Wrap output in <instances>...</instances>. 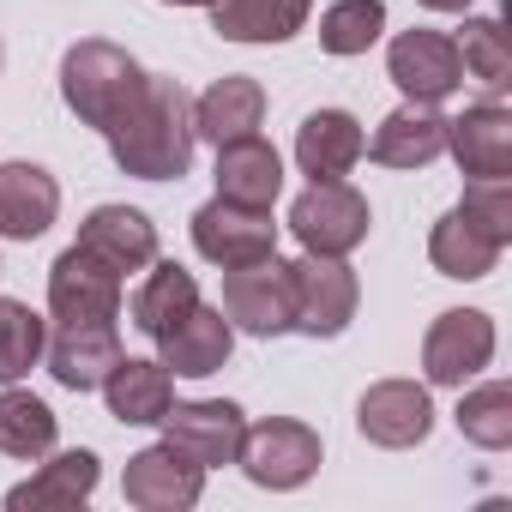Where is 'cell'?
<instances>
[{
    "label": "cell",
    "mask_w": 512,
    "mask_h": 512,
    "mask_svg": "<svg viewBox=\"0 0 512 512\" xmlns=\"http://www.w3.org/2000/svg\"><path fill=\"white\" fill-rule=\"evenodd\" d=\"M494 241H512V181H470L458 199Z\"/></svg>",
    "instance_id": "33"
},
{
    "label": "cell",
    "mask_w": 512,
    "mask_h": 512,
    "mask_svg": "<svg viewBox=\"0 0 512 512\" xmlns=\"http://www.w3.org/2000/svg\"><path fill=\"white\" fill-rule=\"evenodd\" d=\"M163 440L175 452H187L199 470H223L241 458V434H247V416L241 404L229 398H193V404H169V416L157 422Z\"/></svg>",
    "instance_id": "9"
},
{
    "label": "cell",
    "mask_w": 512,
    "mask_h": 512,
    "mask_svg": "<svg viewBox=\"0 0 512 512\" xmlns=\"http://www.w3.org/2000/svg\"><path fill=\"white\" fill-rule=\"evenodd\" d=\"M416 7H428V13H464L470 0H416Z\"/></svg>",
    "instance_id": "34"
},
{
    "label": "cell",
    "mask_w": 512,
    "mask_h": 512,
    "mask_svg": "<svg viewBox=\"0 0 512 512\" xmlns=\"http://www.w3.org/2000/svg\"><path fill=\"white\" fill-rule=\"evenodd\" d=\"M49 314L61 326H91V320H121V272L103 266L79 241L55 260L49 272Z\"/></svg>",
    "instance_id": "7"
},
{
    "label": "cell",
    "mask_w": 512,
    "mask_h": 512,
    "mask_svg": "<svg viewBox=\"0 0 512 512\" xmlns=\"http://www.w3.org/2000/svg\"><path fill=\"white\" fill-rule=\"evenodd\" d=\"M0 61H7V55H0Z\"/></svg>",
    "instance_id": "36"
},
{
    "label": "cell",
    "mask_w": 512,
    "mask_h": 512,
    "mask_svg": "<svg viewBox=\"0 0 512 512\" xmlns=\"http://www.w3.org/2000/svg\"><path fill=\"white\" fill-rule=\"evenodd\" d=\"M235 464L247 470V482H260L272 494L302 488L320 470V434L308 422H296V416H266V422H253L241 434V458Z\"/></svg>",
    "instance_id": "5"
},
{
    "label": "cell",
    "mask_w": 512,
    "mask_h": 512,
    "mask_svg": "<svg viewBox=\"0 0 512 512\" xmlns=\"http://www.w3.org/2000/svg\"><path fill=\"white\" fill-rule=\"evenodd\" d=\"M157 362L169 368V374H181V380H205V374H217L223 362H229V350H235V326L223 320V308H193V314H181L163 338H157Z\"/></svg>",
    "instance_id": "17"
},
{
    "label": "cell",
    "mask_w": 512,
    "mask_h": 512,
    "mask_svg": "<svg viewBox=\"0 0 512 512\" xmlns=\"http://www.w3.org/2000/svg\"><path fill=\"white\" fill-rule=\"evenodd\" d=\"M199 308V284H193V272L187 266H175V260H151L145 266V284L133 290V326L145 332V338H163L181 314H193Z\"/></svg>",
    "instance_id": "27"
},
{
    "label": "cell",
    "mask_w": 512,
    "mask_h": 512,
    "mask_svg": "<svg viewBox=\"0 0 512 512\" xmlns=\"http://www.w3.org/2000/svg\"><path fill=\"white\" fill-rule=\"evenodd\" d=\"M458 434L470 446H482V452H506L512 446V386L506 380H482L476 392H464L458 398Z\"/></svg>",
    "instance_id": "30"
},
{
    "label": "cell",
    "mask_w": 512,
    "mask_h": 512,
    "mask_svg": "<svg viewBox=\"0 0 512 512\" xmlns=\"http://www.w3.org/2000/svg\"><path fill=\"white\" fill-rule=\"evenodd\" d=\"M362 151L380 169H428L434 157H446V115H440V103H404V109H392Z\"/></svg>",
    "instance_id": "15"
},
{
    "label": "cell",
    "mask_w": 512,
    "mask_h": 512,
    "mask_svg": "<svg viewBox=\"0 0 512 512\" xmlns=\"http://www.w3.org/2000/svg\"><path fill=\"white\" fill-rule=\"evenodd\" d=\"M500 253H506V241H494L464 205H452V211L434 223V235H428V260H434V272H440V278H458V284L488 278V272L500 266Z\"/></svg>",
    "instance_id": "23"
},
{
    "label": "cell",
    "mask_w": 512,
    "mask_h": 512,
    "mask_svg": "<svg viewBox=\"0 0 512 512\" xmlns=\"http://www.w3.org/2000/svg\"><path fill=\"white\" fill-rule=\"evenodd\" d=\"M163 7H211V0H163Z\"/></svg>",
    "instance_id": "35"
},
{
    "label": "cell",
    "mask_w": 512,
    "mask_h": 512,
    "mask_svg": "<svg viewBox=\"0 0 512 512\" xmlns=\"http://www.w3.org/2000/svg\"><path fill=\"white\" fill-rule=\"evenodd\" d=\"M109 398V416L127 422V428H157L175 404V374L163 362H139V356H121L109 368V380L97 386Z\"/></svg>",
    "instance_id": "22"
},
{
    "label": "cell",
    "mask_w": 512,
    "mask_h": 512,
    "mask_svg": "<svg viewBox=\"0 0 512 512\" xmlns=\"http://www.w3.org/2000/svg\"><path fill=\"white\" fill-rule=\"evenodd\" d=\"M356 428H362V440H374L386 452L422 446L428 428H434L428 386H416V380H380V386H368L362 404H356Z\"/></svg>",
    "instance_id": "14"
},
{
    "label": "cell",
    "mask_w": 512,
    "mask_h": 512,
    "mask_svg": "<svg viewBox=\"0 0 512 512\" xmlns=\"http://www.w3.org/2000/svg\"><path fill=\"white\" fill-rule=\"evenodd\" d=\"M121 175H139V181H181L193 169V97L181 91V79L169 73H145L139 97L127 103V115L103 133Z\"/></svg>",
    "instance_id": "1"
},
{
    "label": "cell",
    "mask_w": 512,
    "mask_h": 512,
    "mask_svg": "<svg viewBox=\"0 0 512 512\" xmlns=\"http://www.w3.org/2000/svg\"><path fill=\"white\" fill-rule=\"evenodd\" d=\"M368 199L350 181H308V193L290 205V229L308 253H332V260H350V253L368 241Z\"/></svg>",
    "instance_id": "4"
},
{
    "label": "cell",
    "mask_w": 512,
    "mask_h": 512,
    "mask_svg": "<svg viewBox=\"0 0 512 512\" xmlns=\"http://www.w3.org/2000/svg\"><path fill=\"white\" fill-rule=\"evenodd\" d=\"M49 350V320L31 302L0 296V386H19Z\"/></svg>",
    "instance_id": "29"
},
{
    "label": "cell",
    "mask_w": 512,
    "mask_h": 512,
    "mask_svg": "<svg viewBox=\"0 0 512 512\" xmlns=\"http://www.w3.org/2000/svg\"><path fill=\"white\" fill-rule=\"evenodd\" d=\"M55 434H61V422L37 392H19V386L0 392V452L7 458H49Z\"/></svg>",
    "instance_id": "28"
},
{
    "label": "cell",
    "mask_w": 512,
    "mask_h": 512,
    "mask_svg": "<svg viewBox=\"0 0 512 512\" xmlns=\"http://www.w3.org/2000/svg\"><path fill=\"white\" fill-rule=\"evenodd\" d=\"M223 320L247 338H284L296 332V266L266 253L253 266L223 272Z\"/></svg>",
    "instance_id": "3"
},
{
    "label": "cell",
    "mask_w": 512,
    "mask_h": 512,
    "mask_svg": "<svg viewBox=\"0 0 512 512\" xmlns=\"http://www.w3.org/2000/svg\"><path fill=\"white\" fill-rule=\"evenodd\" d=\"M127 350H121V332H115V320H91V326H61L55 338H49V350H43V362H49V374L67 386V392H97L103 380H109V368L121 362Z\"/></svg>",
    "instance_id": "16"
},
{
    "label": "cell",
    "mask_w": 512,
    "mask_h": 512,
    "mask_svg": "<svg viewBox=\"0 0 512 512\" xmlns=\"http://www.w3.org/2000/svg\"><path fill=\"white\" fill-rule=\"evenodd\" d=\"M494 362V320L482 308H446L422 338L428 386H464Z\"/></svg>",
    "instance_id": "8"
},
{
    "label": "cell",
    "mask_w": 512,
    "mask_h": 512,
    "mask_svg": "<svg viewBox=\"0 0 512 512\" xmlns=\"http://www.w3.org/2000/svg\"><path fill=\"white\" fill-rule=\"evenodd\" d=\"M260 121H266V85L247 79V73L217 79V85L193 103V133H199L205 145L247 139V133H260Z\"/></svg>",
    "instance_id": "24"
},
{
    "label": "cell",
    "mask_w": 512,
    "mask_h": 512,
    "mask_svg": "<svg viewBox=\"0 0 512 512\" xmlns=\"http://www.w3.org/2000/svg\"><path fill=\"white\" fill-rule=\"evenodd\" d=\"M79 247L127 278V272H145L157 260V223L145 211H133V205H97L79 223Z\"/></svg>",
    "instance_id": "18"
},
{
    "label": "cell",
    "mask_w": 512,
    "mask_h": 512,
    "mask_svg": "<svg viewBox=\"0 0 512 512\" xmlns=\"http://www.w3.org/2000/svg\"><path fill=\"white\" fill-rule=\"evenodd\" d=\"M446 151L458 157L464 181H512V109L488 97L464 115H446Z\"/></svg>",
    "instance_id": "12"
},
{
    "label": "cell",
    "mask_w": 512,
    "mask_h": 512,
    "mask_svg": "<svg viewBox=\"0 0 512 512\" xmlns=\"http://www.w3.org/2000/svg\"><path fill=\"white\" fill-rule=\"evenodd\" d=\"M193 247H199V260L211 266H253V260H266V253H278V223L272 211L260 205H235V199H211L193 211Z\"/></svg>",
    "instance_id": "6"
},
{
    "label": "cell",
    "mask_w": 512,
    "mask_h": 512,
    "mask_svg": "<svg viewBox=\"0 0 512 512\" xmlns=\"http://www.w3.org/2000/svg\"><path fill=\"white\" fill-rule=\"evenodd\" d=\"M278 193H284V157H278L260 133L217 145V199H235V205H260V211H272V205H278Z\"/></svg>",
    "instance_id": "20"
},
{
    "label": "cell",
    "mask_w": 512,
    "mask_h": 512,
    "mask_svg": "<svg viewBox=\"0 0 512 512\" xmlns=\"http://www.w3.org/2000/svg\"><path fill=\"white\" fill-rule=\"evenodd\" d=\"M386 31V0H338L320 19V49L326 55H368Z\"/></svg>",
    "instance_id": "31"
},
{
    "label": "cell",
    "mask_w": 512,
    "mask_h": 512,
    "mask_svg": "<svg viewBox=\"0 0 512 512\" xmlns=\"http://www.w3.org/2000/svg\"><path fill=\"white\" fill-rule=\"evenodd\" d=\"M121 494H127V506H139V512H187V506L205 494V470H199L187 452H175V446L163 440V446H145V452L127 458Z\"/></svg>",
    "instance_id": "13"
},
{
    "label": "cell",
    "mask_w": 512,
    "mask_h": 512,
    "mask_svg": "<svg viewBox=\"0 0 512 512\" xmlns=\"http://www.w3.org/2000/svg\"><path fill=\"white\" fill-rule=\"evenodd\" d=\"M97 488V452H55L31 482H19L7 494V512H67V506H85Z\"/></svg>",
    "instance_id": "26"
},
{
    "label": "cell",
    "mask_w": 512,
    "mask_h": 512,
    "mask_svg": "<svg viewBox=\"0 0 512 512\" xmlns=\"http://www.w3.org/2000/svg\"><path fill=\"white\" fill-rule=\"evenodd\" d=\"M61 211V187L43 163H0V235L37 241Z\"/></svg>",
    "instance_id": "21"
},
{
    "label": "cell",
    "mask_w": 512,
    "mask_h": 512,
    "mask_svg": "<svg viewBox=\"0 0 512 512\" xmlns=\"http://www.w3.org/2000/svg\"><path fill=\"white\" fill-rule=\"evenodd\" d=\"M386 73L404 91V103H446L464 85L458 43L446 31H398L386 49Z\"/></svg>",
    "instance_id": "10"
},
{
    "label": "cell",
    "mask_w": 512,
    "mask_h": 512,
    "mask_svg": "<svg viewBox=\"0 0 512 512\" xmlns=\"http://www.w3.org/2000/svg\"><path fill=\"white\" fill-rule=\"evenodd\" d=\"M452 43H458L464 73H470L488 97H500V91L512 85V55H506V31H500V19H464V37H452Z\"/></svg>",
    "instance_id": "32"
},
{
    "label": "cell",
    "mask_w": 512,
    "mask_h": 512,
    "mask_svg": "<svg viewBox=\"0 0 512 512\" xmlns=\"http://www.w3.org/2000/svg\"><path fill=\"white\" fill-rule=\"evenodd\" d=\"M362 145H368V133L350 109H314L296 127V163L308 181H344L362 163Z\"/></svg>",
    "instance_id": "19"
},
{
    "label": "cell",
    "mask_w": 512,
    "mask_h": 512,
    "mask_svg": "<svg viewBox=\"0 0 512 512\" xmlns=\"http://www.w3.org/2000/svg\"><path fill=\"white\" fill-rule=\"evenodd\" d=\"M314 0H211V31L223 43H290Z\"/></svg>",
    "instance_id": "25"
},
{
    "label": "cell",
    "mask_w": 512,
    "mask_h": 512,
    "mask_svg": "<svg viewBox=\"0 0 512 512\" xmlns=\"http://www.w3.org/2000/svg\"><path fill=\"white\" fill-rule=\"evenodd\" d=\"M356 302H362V284H356V272L344 260H332V253L296 260V332L338 338L356 320Z\"/></svg>",
    "instance_id": "11"
},
{
    "label": "cell",
    "mask_w": 512,
    "mask_h": 512,
    "mask_svg": "<svg viewBox=\"0 0 512 512\" xmlns=\"http://www.w3.org/2000/svg\"><path fill=\"white\" fill-rule=\"evenodd\" d=\"M139 85H145V67H139L121 43L85 37V43H73V49L61 55V103H67L85 127H97V133H109V127L127 115V103L139 97Z\"/></svg>",
    "instance_id": "2"
}]
</instances>
